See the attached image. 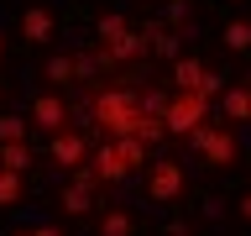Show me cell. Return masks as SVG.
I'll list each match as a JSON object with an SVG mask.
<instances>
[{
  "label": "cell",
  "mask_w": 251,
  "mask_h": 236,
  "mask_svg": "<svg viewBox=\"0 0 251 236\" xmlns=\"http://www.w3.org/2000/svg\"><path fill=\"white\" fill-rule=\"evenodd\" d=\"M89 121H94L100 137H136L147 147H157L168 137V121L141 105V89H94L89 94Z\"/></svg>",
  "instance_id": "cell-1"
},
{
  "label": "cell",
  "mask_w": 251,
  "mask_h": 236,
  "mask_svg": "<svg viewBox=\"0 0 251 236\" xmlns=\"http://www.w3.org/2000/svg\"><path fill=\"white\" fill-rule=\"evenodd\" d=\"M147 142L136 137H100V147L89 152V168L100 173V184H126V178H136V173H147Z\"/></svg>",
  "instance_id": "cell-2"
},
{
  "label": "cell",
  "mask_w": 251,
  "mask_h": 236,
  "mask_svg": "<svg viewBox=\"0 0 251 236\" xmlns=\"http://www.w3.org/2000/svg\"><path fill=\"white\" fill-rule=\"evenodd\" d=\"M94 42H100V53H94V63H105V68H115V63H131L147 53V37H141V27H131L121 11H105L100 21H94Z\"/></svg>",
  "instance_id": "cell-3"
},
{
  "label": "cell",
  "mask_w": 251,
  "mask_h": 236,
  "mask_svg": "<svg viewBox=\"0 0 251 236\" xmlns=\"http://www.w3.org/2000/svg\"><path fill=\"white\" fill-rule=\"evenodd\" d=\"M183 142L209 163V168H235V157H241V142H235L230 121H204V126H194Z\"/></svg>",
  "instance_id": "cell-4"
},
{
  "label": "cell",
  "mask_w": 251,
  "mask_h": 236,
  "mask_svg": "<svg viewBox=\"0 0 251 236\" xmlns=\"http://www.w3.org/2000/svg\"><path fill=\"white\" fill-rule=\"evenodd\" d=\"M162 121H168V137H188L194 126L209 121V94H204V89H173Z\"/></svg>",
  "instance_id": "cell-5"
},
{
  "label": "cell",
  "mask_w": 251,
  "mask_h": 236,
  "mask_svg": "<svg viewBox=\"0 0 251 236\" xmlns=\"http://www.w3.org/2000/svg\"><path fill=\"white\" fill-rule=\"evenodd\" d=\"M141 184H147V200H152V205H173V200H183V189H188V173H183V163L162 157V163H147Z\"/></svg>",
  "instance_id": "cell-6"
},
{
  "label": "cell",
  "mask_w": 251,
  "mask_h": 236,
  "mask_svg": "<svg viewBox=\"0 0 251 236\" xmlns=\"http://www.w3.org/2000/svg\"><path fill=\"white\" fill-rule=\"evenodd\" d=\"M168 74H173V89H204L209 100H220V94H225V79H220L204 58H188V53H183V58H173Z\"/></svg>",
  "instance_id": "cell-7"
},
{
  "label": "cell",
  "mask_w": 251,
  "mask_h": 236,
  "mask_svg": "<svg viewBox=\"0 0 251 236\" xmlns=\"http://www.w3.org/2000/svg\"><path fill=\"white\" fill-rule=\"evenodd\" d=\"M89 152H94V142L84 137V131H78V126H63V131H52V137H47V157H52V163H58V168H84V163H89Z\"/></svg>",
  "instance_id": "cell-8"
},
{
  "label": "cell",
  "mask_w": 251,
  "mask_h": 236,
  "mask_svg": "<svg viewBox=\"0 0 251 236\" xmlns=\"http://www.w3.org/2000/svg\"><path fill=\"white\" fill-rule=\"evenodd\" d=\"M26 121L37 126V131H47V137H52V131H63V126L74 121V105H68V100H63V94H37V100H31V110H26Z\"/></svg>",
  "instance_id": "cell-9"
},
{
  "label": "cell",
  "mask_w": 251,
  "mask_h": 236,
  "mask_svg": "<svg viewBox=\"0 0 251 236\" xmlns=\"http://www.w3.org/2000/svg\"><path fill=\"white\" fill-rule=\"evenodd\" d=\"M21 37H26L31 47H47L52 37H58V16L47 11L42 0H31L26 11H21Z\"/></svg>",
  "instance_id": "cell-10"
},
{
  "label": "cell",
  "mask_w": 251,
  "mask_h": 236,
  "mask_svg": "<svg viewBox=\"0 0 251 236\" xmlns=\"http://www.w3.org/2000/svg\"><path fill=\"white\" fill-rule=\"evenodd\" d=\"M141 37H147V53H157V58H183V53H178V47H183V31H173L168 21L141 27Z\"/></svg>",
  "instance_id": "cell-11"
},
{
  "label": "cell",
  "mask_w": 251,
  "mask_h": 236,
  "mask_svg": "<svg viewBox=\"0 0 251 236\" xmlns=\"http://www.w3.org/2000/svg\"><path fill=\"white\" fill-rule=\"evenodd\" d=\"M220 116L230 126L251 121V84H225V94H220Z\"/></svg>",
  "instance_id": "cell-12"
},
{
  "label": "cell",
  "mask_w": 251,
  "mask_h": 236,
  "mask_svg": "<svg viewBox=\"0 0 251 236\" xmlns=\"http://www.w3.org/2000/svg\"><path fill=\"white\" fill-rule=\"evenodd\" d=\"M58 210H63V215H74V220H84L89 210H100V205H94L89 189H78L74 178H68V184H63V194H58Z\"/></svg>",
  "instance_id": "cell-13"
},
{
  "label": "cell",
  "mask_w": 251,
  "mask_h": 236,
  "mask_svg": "<svg viewBox=\"0 0 251 236\" xmlns=\"http://www.w3.org/2000/svg\"><path fill=\"white\" fill-rule=\"evenodd\" d=\"M100 236H136V215H131L126 205L100 210Z\"/></svg>",
  "instance_id": "cell-14"
},
{
  "label": "cell",
  "mask_w": 251,
  "mask_h": 236,
  "mask_svg": "<svg viewBox=\"0 0 251 236\" xmlns=\"http://www.w3.org/2000/svg\"><path fill=\"white\" fill-rule=\"evenodd\" d=\"M31 163H37L31 142H0V168H11V173H26Z\"/></svg>",
  "instance_id": "cell-15"
},
{
  "label": "cell",
  "mask_w": 251,
  "mask_h": 236,
  "mask_svg": "<svg viewBox=\"0 0 251 236\" xmlns=\"http://www.w3.org/2000/svg\"><path fill=\"white\" fill-rule=\"evenodd\" d=\"M47 79L52 84H74L78 79V53H52L47 58Z\"/></svg>",
  "instance_id": "cell-16"
},
{
  "label": "cell",
  "mask_w": 251,
  "mask_h": 236,
  "mask_svg": "<svg viewBox=\"0 0 251 236\" xmlns=\"http://www.w3.org/2000/svg\"><path fill=\"white\" fill-rule=\"evenodd\" d=\"M220 37H225V47H230V53H251V21H246V16L225 21V31H220Z\"/></svg>",
  "instance_id": "cell-17"
},
{
  "label": "cell",
  "mask_w": 251,
  "mask_h": 236,
  "mask_svg": "<svg viewBox=\"0 0 251 236\" xmlns=\"http://www.w3.org/2000/svg\"><path fill=\"white\" fill-rule=\"evenodd\" d=\"M21 194H26V189H21V173L0 168V210H16V205H21Z\"/></svg>",
  "instance_id": "cell-18"
},
{
  "label": "cell",
  "mask_w": 251,
  "mask_h": 236,
  "mask_svg": "<svg viewBox=\"0 0 251 236\" xmlns=\"http://www.w3.org/2000/svg\"><path fill=\"white\" fill-rule=\"evenodd\" d=\"M26 137H31V121H26V116L0 110V142H26Z\"/></svg>",
  "instance_id": "cell-19"
},
{
  "label": "cell",
  "mask_w": 251,
  "mask_h": 236,
  "mask_svg": "<svg viewBox=\"0 0 251 236\" xmlns=\"http://www.w3.org/2000/svg\"><path fill=\"white\" fill-rule=\"evenodd\" d=\"M11 236H63L58 226H21V231H11Z\"/></svg>",
  "instance_id": "cell-20"
},
{
  "label": "cell",
  "mask_w": 251,
  "mask_h": 236,
  "mask_svg": "<svg viewBox=\"0 0 251 236\" xmlns=\"http://www.w3.org/2000/svg\"><path fill=\"white\" fill-rule=\"evenodd\" d=\"M168 236H194V231H188L183 220H173V226H168Z\"/></svg>",
  "instance_id": "cell-21"
},
{
  "label": "cell",
  "mask_w": 251,
  "mask_h": 236,
  "mask_svg": "<svg viewBox=\"0 0 251 236\" xmlns=\"http://www.w3.org/2000/svg\"><path fill=\"white\" fill-rule=\"evenodd\" d=\"M241 220H251V189H246V200H241Z\"/></svg>",
  "instance_id": "cell-22"
},
{
  "label": "cell",
  "mask_w": 251,
  "mask_h": 236,
  "mask_svg": "<svg viewBox=\"0 0 251 236\" xmlns=\"http://www.w3.org/2000/svg\"><path fill=\"white\" fill-rule=\"evenodd\" d=\"M0 63H5V37H0Z\"/></svg>",
  "instance_id": "cell-23"
},
{
  "label": "cell",
  "mask_w": 251,
  "mask_h": 236,
  "mask_svg": "<svg viewBox=\"0 0 251 236\" xmlns=\"http://www.w3.org/2000/svg\"><path fill=\"white\" fill-rule=\"evenodd\" d=\"M136 5H157V0H136Z\"/></svg>",
  "instance_id": "cell-24"
},
{
  "label": "cell",
  "mask_w": 251,
  "mask_h": 236,
  "mask_svg": "<svg viewBox=\"0 0 251 236\" xmlns=\"http://www.w3.org/2000/svg\"><path fill=\"white\" fill-rule=\"evenodd\" d=\"M0 100H5V84H0Z\"/></svg>",
  "instance_id": "cell-25"
},
{
  "label": "cell",
  "mask_w": 251,
  "mask_h": 236,
  "mask_svg": "<svg viewBox=\"0 0 251 236\" xmlns=\"http://www.w3.org/2000/svg\"><path fill=\"white\" fill-rule=\"evenodd\" d=\"M230 5H246V0H230Z\"/></svg>",
  "instance_id": "cell-26"
}]
</instances>
